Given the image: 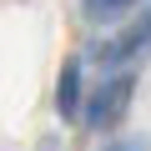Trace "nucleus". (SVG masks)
I'll return each instance as SVG.
<instances>
[{
	"label": "nucleus",
	"instance_id": "5",
	"mask_svg": "<svg viewBox=\"0 0 151 151\" xmlns=\"http://www.w3.org/2000/svg\"><path fill=\"white\" fill-rule=\"evenodd\" d=\"M111 151H141V146H136V141H121V146H111Z\"/></svg>",
	"mask_w": 151,
	"mask_h": 151
},
{
	"label": "nucleus",
	"instance_id": "2",
	"mask_svg": "<svg viewBox=\"0 0 151 151\" xmlns=\"http://www.w3.org/2000/svg\"><path fill=\"white\" fill-rule=\"evenodd\" d=\"M146 45H151V15H141V20H136L121 40H111L101 55H106V60H126V55H136V50H146Z\"/></svg>",
	"mask_w": 151,
	"mask_h": 151
},
{
	"label": "nucleus",
	"instance_id": "4",
	"mask_svg": "<svg viewBox=\"0 0 151 151\" xmlns=\"http://www.w3.org/2000/svg\"><path fill=\"white\" fill-rule=\"evenodd\" d=\"M81 5H86L91 20H111V15H121V10H131L136 0H81Z\"/></svg>",
	"mask_w": 151,
	"mask_h": 151
},
{
	"label": "nucleus",
	"instance_id": "1",
	"mask_svg": "<svg viewBox=\"0 0 151 151\" xmlns=\"http://www.w3.org/2000/svg\"><path fill=\"white\" fill-rule=\"evenodd\" d=\"M126 101H131V76H111V81L96 91V101L86 106V126H111L121 111H126Z\"/></svg>",
	"mask_w": 151,
	"mask_h": 151
},
{
	"label": "nucleus",
	"instance_id": "3",
	"mask_svg": "<svg viewBox=\"0 0 151 151\" xmlns=\"http://www.w3.org/2000/svg\"><path fill=\"white\" fill-rule=\"evenodd\" d=\"M55 106H60V116H76V111H81V60H70V65H65Z\"/></svg>",
	"mask_w": 151,
	"mask_h": 151
}]
</instances>
